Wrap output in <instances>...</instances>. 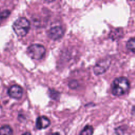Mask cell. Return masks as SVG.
I'll return each instance as SVG.
<instances>
[{
  "mask_svg": "<svg viewBox=\"0 0 135 135\" xmlns=\"http://www.w3.org/2000/svg\"><path fill=\"white\" fill-rule=\"evenodd\" d=\"M130 89L129 80L126 77H118L113 80L112 84V92L116 96L125 95Z\"/></svg>",
  "mask_w": 135,
  "mask_h": 135,
  "instance_id": "cell-1",
  "label": "cell"
},
{
  "mask_svg": "<svg viewBox=\"0 0 135 135\" xmlns=\"http://www.w3.org/2000/svg\"><path fill=\"white\" fill-rule=\"evenodd\" d=\"M30 29H31V23L30 21L25 18V17H20L17 20L13 25V30L18 36L23 37L27 35Z\"/></svg>",
  "mask_w": 135,
  "mask_h": 135,
  "instance_id": "cell-2",
  "label": "cell"
},
{
  "mask_svg": "<svg viewBox=\"0 0 135 135\" xmlns=\"http://www.w3.org/2000/svg\"><path fill=\"white\" fill-rule=\"evenodd\" d=\"M46 53V48L41 44H31L27 48L28 56L33 60H41Z\"/></svg>",
  "mask_w": 135,
  "mask_h": 135,
  "instance_id": "cell-3",
  "label": "cell"
},
{
  "mask_svg": "<svg viewBox=\"0 0 135 135\" xmlns=\"http://www.w3.org/2000/svg\"><path fill=\"white\" fill-rule=\"evenodd\" d=\"M110 64H111V60H110V58H108V57L100 60L98 62L96 63L95 68H94L95 74L100 75L101 74H104L105 72L109 69Z\"/></svg>",
  "mask_w": 135,
  "mask_h": 135,
  "instance_id": "cell-4",
  "label": "cell"
},
{
  "mask_svg": "<svg viewBox=\"0 0 135 135\" xmlns=\"http://www.w3.org/2000/svg\"><path fill=\"white\" fill-rule=\"evenodd\" d=\"M8 95L13 99L19 100L23 95V89L20 85H18V84H14V85H12L8 88Z\"/></svg>",
  "mask_w": 135,
  "mask_h": 135,
  "instance_id": "cell-5",
  "label": "cell"
},
{
  "mask_svg": "<svg viewBox=\"0 0 135 135\" xmlns=\"http://www.w3.org/2000/svg\"><path fill=\"white\" fill-rule=\"evenodd\" d=\"M64 34V30L61 25H56V26L52 27L48 31V36L52 40H58L63 36Z\"/></svg>",
  "mask_w": 135,
  "mask_h": 135,
  "instance_id": "cell-6",
  "label": "cell"
},
{
  "mask_svg": "<svg viewBox=\"0 0 135 135\" xmlns=\"http://www.w3.org/2000/svg\"><path fill=\"white\" fill-rule=\"evenodd\" d=\"M50 124H51V121L49 118L46 116L38 117L36 121V128L38 130H41V129H45L46 128H48Z\"/></svg>",
  "mask_w": 135,
  "mask_h": 135,
  "instance_id": "cell-7",
  "label": "cell"
},
{
  "mask_svg": "<svg viewBox=\"0 0 135 135\" xmlns=\"http://www.w3.org/2000/svg\"><path fill=\"white\" fill-rule=\"evenodd\" d=\"M123 36V31H122V29H116L112 31L110 34V37H111V39L113 40V41H116V40H118L120 39Z\"/></svg>",
  "mask_w": 135,
  "mask_h": 135,
  "instance_id": "cell-8",
  "label": "cell"
},
{
  "mask_svg": "<svg viewBox=\"0 0 135 135\" xmlns=\"http://www.w3.org/2000/svg\"><path fill=\"white\" fill-rule=\"evenodd\" d=\"M14 131L9 125H3L0 127V135H13Z\"/></svg>",
  "mask_w": 135,
  "mask_h": 135,
  "instance_id": "cell-9",
  "label": "cell"
},
{
  "mask_svg": "<svg viewBox=\"0 0 135 135\" xmlns=\"http://www.w3.org/2000/svg\"><path fill=\"white\" fill-rule=\"evenodd\" d=\"M93 133H94V128H93V127L90 125H87L82 129L79 135H93Z\"/></svg>",
  "mask_w": 135,
  "mask_h": 135,
  "instance_id": "cell-10",
  "label": "cell"
},
{
  "mask_svg": "<svg viewBox=\"0 0 135 135\" xmlns=\"http://www.w3.org/2000/svg\"><path fill=\"white\" fill-rule=\"evenodd\" d=\"M127 47L129 51H131L132 52H135V39L133 37L127 42Z\"/></svg>",
  "mask_w": 135,
  "mask_h": 135,
  "instance_id": "cell-11",
  "label": "cell"
},
{
  "mask_svg": "<svg viewBox=\"0 0 135 135\" xmlns=\"http://www.w3.org/2000/svg\"><path fill=\"white\" fill-rule=\"evenodd\" d=\"M49 95L53 100H57L60 96V93L55 90H49Z\"/></svg>",
  "mask_w": 135,
  "mask_h": 135,
  "instance_id": "cell-12",
  "label": "cell"
},
{
  "mask_svg": "<svg viewBox=\"0 0 135 135\" xmlns=\"http://www.w3.org/2000/svg\"><path fill=\"white\" fill-rule=\"evenodd\" d=\"M9 15H10V10L5 9V10H3V11H2L1 13H0V19H1V20L6 19Z\"/></svg>",
  "mask_w": 135,
  "mask_h": 135,
  "instance_id": "cell-13",
  "label": "cell"
},
{
  "mask_svg": "<svg viewBox=\"0 0 135 135\" xmlns=\"http://www.w3.org/2000/svg\"><path fill=\"white\" fill-rule=\"evenodd\" d=\"M69 85L71 89H76L79 86V84L76 80H71V81L69 83Z\"/></svg>",
  "mask_w": 135,
  "mask_h": 135,
  "instance_id": "cell-14",
  "label": "cell"
},
{
  "mask_svg": "<svg viewBox=\"0 0 135 135\" xmlns=\"http://www.w3.org/2000/svg\"><path fill=\"white\" fill-rule=\"evenodd\" d=\"M22 135H31V133H29V132H26V133H24Z\"/></svg>",
  "mask_w": 135,
  "mask_h": 135,
  "instance_id": "cell-15",
  "label": "cell"
},
{
  "mask_svg": "<svg viewBox=\"0 0 135 135\" xmlns=\"http://www.w3.org/2000/svg\"><path fill=\"white\" fill-rule=\"evenodd\" d=\"M50 135H60L58 133H52V134H50Z\"/></svg>",
  "mask_w": 135,
  "mask_h": 135,
  "instance_id": "cell-16",
  "label": "cell"
}]
</instances>
